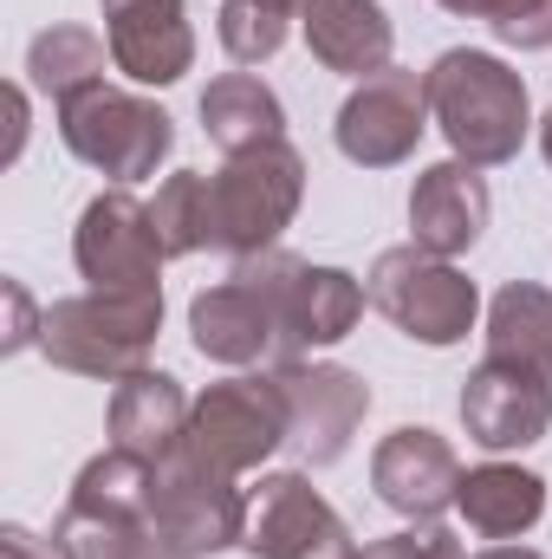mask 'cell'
I'll return each instance as SVG.
<instances>
[{
    "label": "cell",
    "instance_id": "obj_16",
    "mask_svg": "<svg viewBox=\"0 0 552 559\" xmlns=\"http://www.w3.org/2000/svg\"><path fill=\"white\" fill-rule=\"evenodd\" d=\"M371 481H377L384 508H397L410 521H435L442 508H455L461 462L435 429H391L371 455Z\"/></svg>",
    "mask_w": 552,
    "mask_h": 559
},
{
    "label": "cell",
    "instance_id": "obj_14",
    "mask_svg": "<svg viewBox=\"0 0 552 559\" xmlns=\"http://www.w3.org/2000/svg\"><path fill=\"white\" fill-rule=\"evenodd\" d=\"M461 423L481 449H527L552 429V378H533L520 365H481L461 384Z\"/></svg>",
    "mask_w": 552,
    "mask_h": 559
},
{
    "label": "cell",
    "instance_id": "obj_3",
    "mask_svg": "<svg viewBox=\"0 0 552 559\" xmlns=\"http://www.w3.org/2000/svg\"><path fill=\"white\" fill-rule=\"evenodd\" d=\"M299 189H305V163L286 138L228 156V169L208 176V248H228L241 261L267 254L299 209Z\"/></svg>",
    "mask_w": 552,
    "mask_h": 559
},
{
    "label": "cell",
    "instance_id": "obj_20",
    "mask_svg": "<svg viewBox=\"0 0 552 559\" xmlns=\"http://www.w3.org/2000/svg\"><path fill=\"white\" fill-rule=\"evenodd\" d=\"M455 508L468 514L475 534L507 540V534H527V527L547 514V481L527 475V468H514V462H488V468H468V475H461Z\"/></svg>",
    "mask_w": 552,
    "mask_h": 559
},
{
    "label": "cell",
    "instance_id": "obj_17",
    "mask_svg": "<svg viewBox=\"0 0 552 559\" xmlns=\"http://www.w3.org/2000/svg\"><path fill=\"white\" fill-rule=\"evenodd\" d=\"M410 228H416V248L455 261L481 241L488 228V182L475 163H435L422 169L410 189Z\"/></svg>",
    "mask_w": 552,
    "mask_h": 559
},
{
    "label": "cell",
    "instance_id": "obj_23",
    "mask_svg": "<svg viewBox=\"0 0 552 559\" xmlns=\"http://www.w3.org/2000/svg\"><path fill=\"white\" fill-rule=\"evenodd\" d=\"M26 79H33L46 98H59V105L79 98V92H92V85H105V39L85 33V26H52V33L33 39Z\"/></svg>",
    "mask_w": 552,
    "mask_h": 559
},
{
    "label": "cell",
    "instance_id": "obj_18",
    "mask_svg": "<svg viewBox=\"0 0 552 559\" xmlns=\"http://www.w3.org/2000/svg\"><path fill=\"white\" fill-rule=\"evenodd\" d=\"M189 417H195V404L182 397L176 378L131 371V378H118V397H111V449H124L137 462H169L189 442Z\"/></svg>",
    "mask_w": 552,
    "mask_h": 559
},
{
    "label": "cell",
    "instance_id": "obj_30",
    "mask_svg": "<svg viewBox=\"0 0 552 559\" xmlns=\"http://www.w3.org/2000/svg\"><path fill=\"white\" fill-rule=\"evenodd\" d=\"M540 150H547V163H552V111H547V124H540Z\"/></svg>",
    "mask_w": 552,
    "mask_h": 559
},
{
    "label": "cell",
    "instance_id": "obj_11",
    "mask_svg": "<svg viewBox=\"0 0 552 559\" xmlns=\"http://www.w3.org/2000/svg\"><path fill=\"white\" fill-rule=\"evenodd\" d=\"M422 118H429V85L416 72H397L384 66L377 79H364L345 111H338V150L364 169H391L404 163L422 138Z\"/></svg>",
    "mask_w": 552,
    "mask_h": 559
},
{
    "label": "cell",
    "instance_id": "obj_13",
    "mask_svg": "<svg viewBox=\"0 0 552 559\" xmlns=\"http://www.w3.org/2000/svg\"><path fill=\"white\" fill-rule=\"evenodd\" d=\"M279 391H286V411H292V449L305 462H338L351 449V429L371 411V391L364 378L338 371V365H279Z\"/></svg>",
    "mask_w": 552,
    "mask_h": 559
},
{
    "label": "cell",
    "instance_id": "obj_24",
    "mask_svg": "<svg viewBox=\"0 0 552 559\" xmlns=\"http://www.w3.org/2000/svg\"><path fill=\"white\" fill-rule=\"evenodd\" d=\"M149 222H156L163 254H195V248H208V176L176 169V176L156 189Z\"/></svg>",
    "mask_w": 552,
    "mask_h": 559
},
{
    "label": "cell",
    "instance_id": "obj_25",
    "mask_svg": "<svg viewBox=\"0 0 552 559\" xmlns=\"http://www.w3.org/2000/svg\"><path fill=\"white\" fill-rule=\"evenodd\" d=\"M286 20H292L286 0H221V46L241 66H261L286 46Z\"/></svg>",
    "mask_w": 552,
    "mask_h": 559
},
{
    "label": "cell",
    "instance_id": "obj_26",
    "mask_svg": "<svg viewBox=\"0 0 552 559\" xmlns=\"http://www.w3.org/2000/svg\"><path fill=\"white\" fill-rule=\"evenodd\" d=\"M442 7L468 13V20H488L507 46H527V52L552 46V0H442Z\"/></svg>",
    "mask_w": 552,
    "mask_h": 559
},
{
    "label": "cell",
    "instance_id": "obj_2",
    "mask_svg": "<svg viewBox=\"0 0 552 559\" xmlns=\"http://www.w3.org/2000/svg\"><path fill=\"white\" fill-rule=\"evenodd\" d=\"M163 325V293H79L59 299L39 325V345L52 365L79 378H131L143 371V352Z\"/></svg>",
    "mask_w": 552,
    "mask_h": 559
},
{
    "label": "cell",
    "instance_id": "obj_19",
    "mask_svg": "<svg viewBox=\"0 0 552 559\" xmlns=\"http://www.w3.org/2000/svg\"><path fill=\"white\" fill-rule=\"evenodd\" d=\"M305 46L319 66H332L345 79H377L391 66V13L377 0H312Z\"/></svg>",
    "mask_w": 552,
    "mask_h": 559
},
{
    "label": "cell",
    "instance_id": "obj_8",
    "mask_svg": "<svg viewBox=\"0 0 552 559\" xmlns=\"http://www.w3.org/2000/svg\"><path fill=\"white\" fill-rule=\"evenodd\" d=\"M189 332H195V352L215 358V365H261V358L286 365L279 299H274V286H267L254 254L221 280V286H208L189 306Z\"/></svg>",
    "mask_w": 552,
    "mask_h": 559
},
{
    "label": "cell",
    "instance_id": "obj_27",
    "mask_svg": "<svg viewBox=\"0 0 552 559\" xmlns=\"http://www.w3.org/2000/svg\"><path fill=\"white\" fill-rule=\"evenodd\" d=\"M358 559H468L455 534L442 527H422V534H391V540H371Z\"/></svg>",
    "mask_w": 552,
    "mask_h": 559
},
{
    "label": "cell",
    "instance_id": "obj_21",
    "mask_svg": "<svg viewBox=\"0 0 552 559\" xmlns=\"http://www.w3.org/2000/svg\"><path fill=\"white\" fill-rule=\"evenodd\" d=\"M202 124H208V138L221 143L228 156L286 138V111H279V98L254 79V72H228V79H215V85L202 92Z\"/></svg>",
    "mask_w": 552,
    "mask_h": 559
},
{
    "label": "cell",
    "instance_id": "obj_31",
    "mask_svg": "<svg viewBox=\"0 0 552 559\" xmlns=\"http://www.w3.org/2000/svg\"><path fill=\"white\" fill-rule=\"evenodd\" d=\"M286 7H292V13H305V7H312V0H286Z\"/></svg>",
    "mask_w": 552,
    "mask_h": 559
},
{
    "label": "cell",
    "instance_id": "obj_1",
    "mask_svg": "<svg viewBox=\"0 0 552 559\" xmlns=\"http://www.w3.org/2000/svg\"><path fill=\"white\" fill-rule=\"evenodd\" d=\"M422 85H429V111H435L442 138L461 163L488 169V163H507L520 150V138H527V85L494 52L455 46L422 72Z\"/></svg>",
    "mask_w": 552,
    "mask_h": 559
},
{
    "label": "cell",
    "instance_id": "obj_6",
    "mask_svg": "<svg viewBox=\"0 0 552 559\" xmlns=\"http://www.w3.org/2000/svg\"><path fill=\"white\" fill-rule=\"evenodd\" d=\"M149 527L182 547V554H221L235 540H248V501L228 488V475L215 462H202L189 442L149 468Z\"/></svg>",
    "mask_w": 552,
    "mask_h": 559
},
{
    "label": "cell",
    "instance_id": "obj_12",
    "mask_svg": "<svg viewBox=\"0 0 552 559\" xmlns=\"http://www.w3.org/2000/svg\"><path fill=\"white\" fill-rule=\"evenodd\" d=\"M248 554L261 559H358L345 521L305 488V475H267L248 501Z\"/></svg>",
    "mask_w": 552,
    "mask_h": 559
},
{
    "label": "cell",
    "instance_id": "obj_29",
    "mask_svg": "<svg viewBox=\"0 0 552 559\" xmlns=\"http://www.w3.org/2000/svg\"><path fill=\"white\" fill-rule=\"evenodd\" d=\"M475 559H540L533 547H488V554H475Z\"/></svg>",
    "mask_w": 552,
    "mask_h": 559
},
{
    "label": "cell",
    "instance_id": "obj_9",
    "mask_svg": "<svg viewBox=\"0 0 552 559\" xmlns=\"http://www.w3.org/2000/svg\"><path fill=\"white\" fill-rule=\"evenodd\" d=\"M79 274L92 280L98 293H156V267L169 261L163 241H156V222L131 189H111L98 195L85 215H79Z\"/></svg>",
    "mask_w": 552,
    "mask_h": 559
},
{
    "label": "cell",
    "instance_id": "obj_10",
    "mask_svg": "<svg viewBox=\"0 0 552 559\" xmlns=\"http://www.w3.org/2000/svg\"><path fill=\"white\" fill-rule=\"evenodd\" d=\"M261 261V274L274 286L279 299V325H286V365H299V352L305 345H338L351 325H358V312H364V286L351 274H338V267H305V261H292V254H254Z\"/></svg>",
    "mask_w": 552,
    "mask_h": 559
},
{
    "label": "cell",
    "instance_id": "obj_15",
    "mask_svg": "<svg viewBox=\"0 0 552 559\" xmlns=\"http://www.w3.org/2000/svg\"><path fill=\"white\" fill-rule=\"evenodd\" d=\"M105 7V46L111 66L137 85H176L195 59L182 0H98Z\"/></svg>",
    "mask_w": 552,
    "mask_h": 559
},
{
    "label": "cell",
    "instance_id": "obj_4",
    "mask_svg": "<svg viewBox=\"0 0 552 559\" xmlns=\"http://www.w3.org/2000/svg\"><path fill=\"white\" fill-rule=\"evenodd\" d=\"M364 293H371V306H377L404 338H416V345H455V338H468V325H475V312H481L475 280L455 274V267H448L442 254H429V248H391V254H377Z\"/></svg>",
    "mask_w": 552,
    "mask_h": 559
},
{
    "label": "cell",
    "instance_id": "obj_22",
    "mask_svg": "<svg viewBox=\"0 0 552 559\" xmlns=\"http://www.w3.org/2000/svg\"><path fill=\"white\" fill-rule=\"evenodd\" d=\"M488 358L552 378V293L540 286H501L488 306Z\"/></svg>",
    "mask_w": 552,
    "mask_h": 559
},
{
    "label": "cell",
    "instance_id": "obj_7",
    "mask_svg": "<svg viewBox=\"0 0 552 559\" xmlns=\"http://www.w3.org/2000/svg\"><path fill=\"white\" fill-rule=\"evenodd\" d=\"M292 436V411H286V391L279 378H228V384H208L195 397V417H189V449L202 462H215L221 475H241L254 462H267L279 442Z\"/></svg>",
    "mask_w": 552,
    "mask_h": 559
},
{
    "label": "cell",
    "instance_id": "obj_28",
    "mask_svg": "<svg viewBox=\"0 0 552 559\" xmlns=\"http://www.w3.org/2000/svg\"><path fill=\"white\" fill-rule=\"evenodd\" d=\"M7 306H13V332H7V352H20V345L33 338V306H26L20 280H7Z\"/></svg>",
    "mask_w": 552,
    "mask_h": 559
},
{
    "label": "cell",
    "instance_id": "obj_5",
    "mask_svg": "<svg viewBox=\"0 0 552 559\" xmlns=\"http://www.w3.org/2000/svg\"><path fill=\"white\" fill-rule=\"evenodd\" d=\"M59 138H65V150L79 163H92V169H105L118 182H143L169 156L176 131H169V111L143 105L131 92L92 85V92H79V98L59 105Z\"/></svg>",
    "mask_w": 552,
    "mask_h": 559
}]
</instances>
